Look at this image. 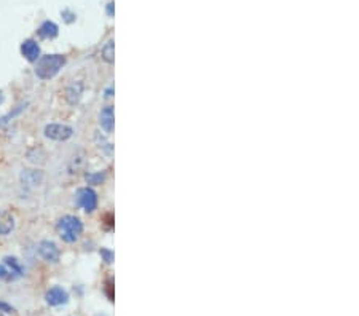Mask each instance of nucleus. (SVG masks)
<instances>
[{
	"mask_svg": "<svg viewBox=\"0 0 359 316\" xmlns=\"http://www.w3.org/2000/svg\"><path fill=\"white\" fill-rule=\"evenodd\" d=\"M65 64V58L62 55H47L38 58V62L35 65V74L42 80H50L55 77Z\"/></svg>",
	"mask_w": 359,
	"mask_h": 316,
	"instance_id": "nucleus-1",
	"label": "nucleus"
},
{
	"mask_svg": "<svg viewBox=\"0 0 359 316\" xmlns=\"http://www.w3.org/2000/svg\"><path fill=\"white\" fill-rule=\"evenodd\" d=\"M59 236L65 243H74L78 240V236L83 232V223L75 216H64L58 220L56 225Z\"/></svg>",
	"mask_w": 359,
	"mask_h": 316,
	"instance_id": "nucleus-2",
	"label": "nucleus"
},
{
	"mask_svg": "<svg viewBox=\"0 0 359 316\" xmlns=\"http://www.w3.org/2000/svg\"><path fill=\"white\" fill-rule=\"evenodd\" d=\"M23 276V267L15 257H5L0 262V278L5 281H15Z\"/></svg>",
	"mask_w": 359,
	"mask_h": 316,
	"instance_id": "nucleus-3",
	"label": "nucleus"
},
{
	"mask_svg": "<svg viewBox=\"0 0 359 316\" xmlns=\"http://www.w3.org/2000/svg\"><path fill=\"white\" fill-rule=\"evenodd\" d=\"M77 203L78 206H82L86 213H93L98 206V195L95 190H91L88 187L80 189L77 192Z\"/></svg>",
	"mask_w": 359,
	"mask_h": 316,
	"instance_id": "nucleus-4",
	"label": "nucleus"
},
{
	"mask_svg": "<svg viewBox=\"0 0 359 316\" xmlns=\"http://www.w3.org/2000/svg\"><path fill=\"white\" fill-rule=\"evenodd\" d=\"M74 129L68 125H58V123H51L45 126V136L53 139V141H68L72 138Z\"/></svg>",
	"mask_w": 359,
	"mask_h": 316,
	"instance_id": "nucleus-5",
	"label": "nucleus"
},
{
	"mask_svg": "<svg viewBox=\"0 0 359 316\" xmlns=\"http://www.w3.org/2000/svg\"><path fill=\"white\" fill-rule=\"evenodd\" d=\"M38 253L47 262H58L59 260V249L53 241H42L38 244Z\"/></svg>",
	"mask_w": 359,
	"mask_h": 316,
	"instance_id": "nucleus-6",
	"label": "nucleus"
},
{
	"mask_svg": "<svg viewBox=\"0 0 359 316\" xmlns=\"http://www.w3.org/2000/svg\"><path fill=\"white\" fill-rule=\"evenodd\" d=\"M68 299H69L68 292H65L62 287H58V286L50 289V291L47 292V302H48L50 305H53V307L65 304V302H68Z\"/></svg>",
	"mask_w": 359,
	"mask_h": 316,
	"instance_id": "nucleus-7",
	"label": "nucleus"
},
{
	"mask_svg": "<svg viewBox=\"0 0 359 316\" xmlns=\"http://www.w3.org/2000/svg\"><path fill=\"white\" fill-rule=\"evenodd\" d=\"M99 123L105 133H112L114 131V107L112 105H105V107L101 110Z\"/></svg>",
	"mask_w": 359,
	"mask_h": 316,
	"instance_id": "nucleus-8",
	"label": "nucleus"
},
{
	"mask_svg": "<svg viewBox=\"0 0 359 316\" xmlns=\"http://www.w3.org/2000/svg\"><path fill=\"white\" fill-rule=\"evenodd\" d=\"M21 53H23V56L26 59L34 62V61H37L40 58V47L37 45L35 40H26L21 45Z\"/></svg>",
	"mask_w": 359,
	"mask_h": 316,
	"instance_id": "nucleus-9",
	"label": "nucleus"
},
{
	"mask_svg": "<svg viewBox=\"0 0 359 316\" xmlns=\"http://www.w3.org/2000/svg\"><path fill=\"white\" fill-rule=\"evenodd\" d=\"M15 229V219L8 211H0V235H8Z\"/></svg>",
	"mask_w": 359,
	"mask_h": 316,
	"instance_id": "nucleus-10",
	"label": "nucleus"
},
{
	"mask_svg": "<svg viewBox=\"0 0 359 316\" xmlns=\"http://www.w3.org/2000/svg\"><path fill=\"white\" fill-rule=\"evenodd\" d=\"M59 32V28L51 21H45L38 29V35L42 38H55Z\"/></svg>",
	"mask_w": 359,
	"mask_h": 316,
	"instance_id": "nucleus-11",
	"label": "nucleus"
},
{
	"mask_svg": "<svg viewBox=\"0 0 359 316\" xmlns=\"http://www.w3.org/2000/svg\"><path fill=\"white\" fill-rule=\"evenodd\" d=\"M82 91H83V85L80 82H77L71 88H68V91H65V98H68V101L71 104H77L80 96H82Z\"/></svg>",
	"mask_w": 359,
	"mask_h": 316,
	"instance_id": "nucleus-12",
	"label": "nucleus"
},
{
	"mask_svg": "<svg viewBox=\"0 0 359 316\" xmlns=\"http://www.w3.org/2000/svg\"><path fill=\"white\" fill-rule=\"evenodd\" d=\"M102 58L107 62H114V40L107 42V45L102 48Z\"/></svg>",
	"mask_w": 359,
	"mask_h": 316,
	"instance_id": "nucleus-13",
	"label": "nucleus"
},
{
	"mask_svg": "<svg viewBox=\"0 0 359 316\" xmlns=\"http://www.w3.org/2000/svg\"><path fill=\"white\" fill-rule=\"evenodd\" d=\"M102 254L105 256V262H112V256H110V253H107V251H102Z\"/></svg>",
	"mask_w": 359,
	"mask_h": 316,
	"instance_id": "nucleus-14",
	"label": "nucleus"
},
{
	"mask_svg": "<svg viewBox=\"0 0 359 316\" xmlns=\"http://www.w3.org/2000/svg\"><path fill=\"white\" fill-rule=\"evenodd\" d=\"M107 13H109V16L114 15V4H109V5H107Z\"/></svg>",
	"mask_w": 359,
	"mask_h": 316,
	"instance_id": "nucleus-15",
	"label": "nucleus"
}]
</instances>
